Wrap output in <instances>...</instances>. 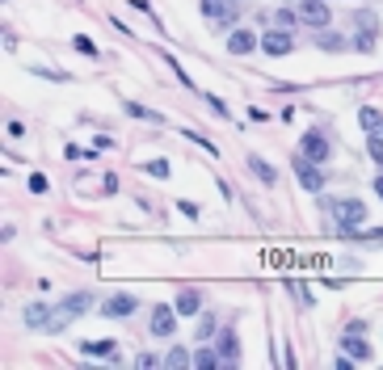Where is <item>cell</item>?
I'll list each match as a JSON object with an SVG mask.
<instances>
[{"label":"cell","mask_w":383,"mask_h":370,"mask_svg":"<svg viewBox=\"0 0 383 370\" xmlns=\"http://www.w3.org/2000/svg\"><path fill=\"white\" fill-rule=\"evenodd\" d=\"M328 210H333V219L341 223V236H354L366 223V206L358 198H333V202H328Z\"/></svg>","instance_id":"6da1fadb"},{"label":"cell","mask_w":383,"mask_h":370,"mask_svg":"<svg viewBox=\"0 0 383 370\" xmlns=\"http://www.w3.org/2000/svg\"><path fill=\"white\" fill-rule=\"evenodd\" d=\"M89 307H93V295H89V290H76V295H68L60 307L51 311V329H55V333H60V329H68V324L76 320V315H84Z\"/></svg>","instance_id":"7a4b0ae2"},{"label":"cell","mask_w":383,"mask_h":370,"mask_svg":"<svg viewBox=\"0 0 383 370\" xmlns=\"http://www.w3.org/2000/svg\"><path fill=\"white\" fill-rule=\"evenodd\" d=\"M375 38H379V17L375 13H354V46L362 50V55H371L375 50Z\"/></svg>","instance_id":"3957f363"},{"label":"cell","mask_w":383,"mask_h":370,"mask_svg":"<svg viewBox=\"0 0 383 370\" xmlns=\"http://www.w3.org/2000/svg\"><path fill=\"white\" fill-rule=\"evenodd\" d=\"M291 169H295V177L303 181V189H312V194H320V189H324V177H320L316 160H308L303 151H299V156H291Z\"/></svg>","instance_id":"277c9868"},{"label":"cell","mask_w":383,"mask_h":370,"mask_svg":"<svg viewBox=\"0 0 383 370\" xmlns=\"http://www.w3.org/2000/svg\"><path fill=\"white\" fill-rule=\"evenodd\" d=\"M299 21H308L312 30H324L328 21H333V13H328V5H324V0H299Z\"/></svg>","instance_id":"5b68a950"},{"label":"cell","mask_w":383,"mask_h":370,"mask_svg":"<svg viewBox=\"0 0 383 370\" xmlns=\"http://www.w3.org/2000/svg\"><path fill=\"white\" fill-rule=\"evenodd\" d=\"M202 13L215 26H232L236 21V0H202Z\"/></svg>","instance_id":"8992f818"},{"label":"cell","mask_w":383,"mask_h":370,"mask_svg":"<svg viewBox=\"0 0 383 370\" xmlns=\"http://www.w3.org/2000/svg\"><path fill=\"white\" fill-rule=\"evenodd\" d=\"M291 46H295V38L287 30H265L261 34V50H265V55H287Z\"/></svg>","instance_id":"52a82bcc"},{"label":"cell","mask_w":383,"mask_h":370,"mask_svg":"<svg viewBox=\"0 0 383 370\" xmlns=\"http://www.w3.org/2000/svg\"><path fill=\"white\" fill-rule=\"evenodd\" d=\"M299 151L308 156V160L324 165V156H328V139H324V131H308V135H303V143H299Z\"/></svg>","instance_id":"ba28073f"},{"label":"cell","mask_w":383,"mask_h":370,"mask_svg":"<svg viewBox=\"0 0 383 370\" xmlns=\"http://www.w3.org/2000/svg\"><path fill=\"white\" fill-rule=\"evenodd\" d=\"M219 358H224V366H236L240 362V345H236V333L232 329L219 333Z\"/></svg>","instance_id":"9c48e42d"},{"label":"cell","mask_w":383,"mask_h":370,"mask_svg":"<svg viewBox=\"0 0 383 370\" xmlns=\"http://www.w3.org/2000/svg\"><path fill=\"white\" fill-rule=\"evenodd\" d=\"M109 320H118V315H131L135 311V295H114V299H105V307H101Z\"/></svg>","instance_id":"30bf717a"},{"label":"cell","mask_w":383,"mask_h":370,"mask_svg":"<svg viewBox=\"0 0 383 370\" xmlns=\"http://www.w3.org/2000/svg\"><path fill=\"white\" fill-rule=\"evenodd\" d=\"M148 329H152L156 337H169V333L177 329V324H173V307H156V311H152V324H148Z\"/></svg>","instance_id":"8fae6325"},{"label":"cell","mask_w":383,"mask_h":370,"mask_svg":"<svg viewBox=\"0 0 383 370\" xmlns=\"http://www.w3.org/2000/svg\"><path fill=\"white\" fill-rule=\"evenodd\" d=\"M341 349H346L350 358H358V362H366V358H371V349H366V341H362V333H358V329H346Z\"/></svg>","instance_id":"7c38bea8"},{"label":"cell","mask_w":383,"mask_h":370,"mask_svg":"<svg viewBox=\"0 0 383 370\" xmlns=\"http://www.w3.org/2000/svg\"><path fill=\"white\" fill-rule=\"evenodd\" d=\"M253 46H257V34H253V30H236V34L228 38V50H232V55H249Z\"/></svg>","instance_id":"4fadbf2b"},{"label":"cell","mask_w":383,"mask_h":370,"mask_svg":"<svg viewBox=\"0 0 383 370\" xmlns=\"http://www.w3.org/2000/svg\"><path fill=\"white\" fill-rule=\"evenodd\" d=\"M26 324H30V329H51V307L30 303V307H26Z\"/></svg>","instance_id":"5bb4252c"},{"label":"cell","mask_w":383,"mask_h":370,"mask_svg":"<svg viewBox=\"0 0 383 370\" xmlns=\"http://www.w3.org/2000/svg\"><path fill=\"white\" fill-rule=\"evenodd\" d=\"M194 366L198 370H215V366H224V358H219V349H194Z\"/></svg>","instance_id":"9a60e30c"},{"label":"cell","mask_w":383,"mask_h":370,"mask_svg":"<svg viewBox=\"0 0 383 370\" xmlns=\"http://www.w3.org/2000/svg\"><path fill=\"white\" fill-rule=\"evenodd\" d=\"M198 307H202L198 290H177V311H181V315H194Z\"/></svg>","instance_id":"2e32d148"},{"label":"cell","mask_w":383,"mask_h":370,"mask_svg":"<svg viewBox=\"0 0 383 370\" xmlns=\"http://www.w3.org/2000/svg\"><path fill=\"white\" fill-rule=\"evenodd\" d=\"M366 156H371L375 165H383V131H371L366 135Z\"/></svg>","instance_id":"e0dca14e"},{"label":"cell","mask_w":383,"mask_h":370,"mask_svg":"<svg viewBox=\"0 0 383 370\" xmlns=\"http://www.w3.org/2000/svg\"><path fill=\"white\" fill-rule=\"evenodd\" d=\"M316 46H320V50H337V46H341V34H333V30L324 26V30H316Z\"/></svg>","instance_id":"ac0fdd59"},{"label":"cell","mask_w":383,"mask_h":370,"mask_svg":"<svg viewBox=\"0 0 383 370\" xmlns=\"http://www.w3.org/2000/svg\"><path fill=\"white\" fill-rule=\"evenodd\" d=\"M358 118H362V131L371 135V131H383V118L371 110V105H362V110H358Z\"/></svg>","instance_id":"d6986e66"},{"label":"cell","mask_w":383,"mask_h":370,"mask_svg":"<svg viewBox=\"0 0 383 370\" xmlns=\"http://www.w3.org/2000/svg\"><path fill=\"white\" fill-rule=\"evenodd\" d=\"M249 169H253V173H257V177L265 181V185H274V181H278V173H274V169H269L265 160H257V156H253V160H249Z\"/></svg>","instance_id":"ffe728a7"},{"label":"cell","mask_w":383,"mask_h":370,"mask_svg":"<svg viewBox=\"0 0 383 370\" xmlns=\"http://www.w3.org/2000/svg\"><path fill=\"white\" fill-rule=\"evenodd\" d=\"M164 366H173V370H181V366H194V353H190V349H173L169 358H164Z\"/></svg>","instance_id":"44dd1931"},{"label":"cell","mask_w":383,"mask_h":370,"mask_svg":"<svg viewBox=\"0 0 383 370\" xmlns=\"http://www.w3.org/2000/svg\"><path fill=\"white\" fill-rule=\"evenodd\" d=\"M219 320H215V315H202V320H198V341H206V337H215L219 329H215Z\"/></svg>","instance_id":"7402d4cb"},{"label":"cell","mask_w":383,"mask_h":370,"mask_svg":"<svg viewBox=\"0 0 383 370\" xmlns=\"http://www.w3.org/2000/svg\"><path fill=\"white\" fill-rule=\"evenodd\" d=\"M84 353H114V341H84Z\"/></svg>","instance_id":"603a6c76"},{"label":"cell","mask_w":383,"mask_h":370,"mask_svg":"<svg viewBox=\"0 0 383 370\" xmlns=\"http://www.w3.org/2000/svg\"><path fill=\"white\" fill-rule=\"evenodd\" d=\"M135 366H139V370H152V366H164V362H160V358H152V353H139V358H135Z\"/></svg>","instance_id":"cb8c5ba5"},{"label":"cell","mask_w":383,"mask_h":370,"mask_svg":"<svg viewBox=\"0 0 383 370\" xmlns=\"http://www.w3.org/2000/svg\"><path fill=\"white\" fill-rule=\"evenodd\" d=\"M127 114H135V118H148V122H160L152 110H143V105H127Z\"/></svg>","instance_id":"d4e9b609"},{"label":"cell","mask_w":383,"mask_h":370,"mask_svg":"<svg viewBox=\"0 0 383 370\" xmlns=\"http://www.w3.org/2000/svg\"><path fill=\"white\" fill-rule=\"evenodd\" d=\"M76 50H84V55H97V46H93V38H84V34H76Z\"/></svg>","instance_id":"484cf974"},{"label":"cell","mask_w":383,"mask_h":370,"mask_svg":"<svg viewBox=\"0 0 383 370\" xmlns=\"http://www.w3.org/2000/svg\"><path fill=\"white\" fill-rule=\"evenodd\" d=\"M152 177H169V165H164V160H152V165H143Z\"/></svg>","instance_id":"4316f807"},{"label":"cell","mask_w":383,"mask_h":370,"mask_svg":"<svg viewBox=\"0 0 383 370\" xmlns=\"http://www.w3.org/2000/svg\"><path fill=\"white\" fill-rule=\"evenodd\" d=\"M30 194H46V177H42V173L30 177Z\"/></svg>","instance_id":"83f0119b"},{"label":"cell","mask_w":383,"mask_h":370,"mask_svg":"<svg viewBox=\"0 0 383 370\" xmlns=\"http://www.w3.org/2000/svg\"><path fill=\"white\" fill-rule=\"evenodd\" d=\"M375 194H379V198H383V177H379V181H375Z\"/></svg>","instance_id":"f1b7e54d"}]
</instances>
